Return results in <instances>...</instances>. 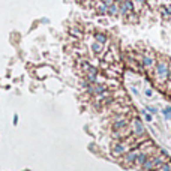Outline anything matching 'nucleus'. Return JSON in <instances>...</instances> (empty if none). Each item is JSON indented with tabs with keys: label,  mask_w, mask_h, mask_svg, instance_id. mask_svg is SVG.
<instances>
[{
	"label": "nucleus",
	"mask_w": 171,
	"mask_h": 171,
	"mask_svg": "<svg viewBox=\"0 0 171 171\" xmlns=\"http://www.w3.org/2000/svg\"><path fill=\"white\" fill-rule=\"evenodd\" d=\"M155 78H156V83L158 84H164L165 81H167V78H168V63H167V60L164 59H161L159 62H158L156 65H155Z\"/></svg>",
	"instance_id": "obj_1"
},
{
	"label": "nucleus",
	"mask_w": 171,
	"mask_h": 171,
	"mask_svg": "<svg viewBox=\"0 0 171 171\" xmlns=\"http://www.w3.org/2000/svg\"><path fill=\"white\" fill-rule=\"evenodd\" d=\"M140 63L143 65L146 69H152L155 65H156V60H155V56L152 54V53H149V51H146L144 54L141 56V60H140Z\"/></svg>",
	"instance_id": "obj_2"
},
{
	"label": "nucleus",
	"mask_w": 171,
	"mask_h": 171,
	"mask_svg": "<svg viewBox=\"0 0 171 171\" xmlns=\"http://www.w3.org/2000/svg\"><path fill=\"white\" fill-rule=\"evenodd\" d=\"M131 12H134L132 2H131V0H122V2L119 3V14L126 17V15L131 14Z\"/></svg>",
	"instance_id": "obj_3"
},
{
	"label": "nucleus",
	"mask_w": 171,
	"mask_h": 171,
	"mask_svg": "<svg viewBox=\"0 0 171 171\" xmlns=\"http://www.w3.org/2000/svg\"><path fill=\"white\" fill-rule=\"evenodd\" d=\"M128 126H129V119L125 117V119H120V120H114L113 125H111V129L119 131V129H123V128H128Z\"/></svg>",
	"instance_id": "obj_4"
},
{
	"label": "nucleus",
	"mask_w": 171,
	"mask_h": 171,
	"mask_svg": "<svg viewBox=\"0 0 171 171\" xmlns=\"http://www.w3.org/2000/svg\"><path fill=\"white\" fill-rule=\"evenodd\" d=\"M92 51H93L96 56L102 57V54H104V45L99 44V42H93V44H92Z\"/></svg>",
	"instance_id": "obj_5"
},
{
	"label": "nucleus",
	"mask_w": 171,
	"mask_h": 171,
	"mask_svg": "<svg viewBox=\"0 0 171 171\" xmlns=\"http://www.w3.org/2000/svg\"><path fill=\"white\" fill-rule=\"evenodd\" d=\"M107 14H108V15H111V17L119 15V3L114 2L113 5H110V6H108V11H107Z\"/></svg>",
	"instance_id": "obj_6"
},
{
	"label": "nucleus",
	"mask_w": 171,
	"mask_h": 171,
	"mask_svg": "<svg viewBox=\"0 0 171 171\" xmlns=\"http://www.w3.org/2000/svg\"><path fill=\"white\" fill-rule=\"evenodd\" d=\"M69 33H71L72 36L78 38V39H81V38H83V30H81V27H77V26H74V27H71Z\"/></svg>",
	"instance_id": "obj_7"
},
{
	"label": "nucleus",
	"mask_w": 171,
	"mask_h": 171,
	"mask_svg": "<svg viewBox=\"0 0 171 171\" xmlns=\"http://www.w3.org/2000/svg\"><path fill=\"white\" fill-rule=\"evenodd\" d=\"M107 11H108V6L104 5L102 2H99V3L96 5V12H98L99 15H105V14H107Z\"/></svg>",
	"instance_id": "obj_8"
},
{
	"label": "nucleus",
	"mask_w": 171,
	"mask_h": 171,
	"mask_svg": "<svg viewBox=\"0 0 171 171\" xmlns=\"http://www.w3.org/2000/svg\"><path fill=\"white\" fill-rule=\"evenodd\" d=\"M95 39H96V42H99V44H102V45L107 42V36H105L104 33H101V32L95 33Z\"/></svg>",
	"instance_id": "obj_9"
},
{
	"label": "nucleus",
	"mask_w": 171,
	"mask_h": 171,
	"mask_svg": "<svg viewBox=\"0 0 171 171\" xmlns=\"http://www.w3.org/2000/svg\"><path fill=\"white\" fill-rule=\"evenodd\" d=\"M161 15L167 20V18H170V14H168V11H167V8H161Z\"/></svg>",
	"instance_id": "obj_10"
},
{
	"label": "nucleus",
	"mask_w": 171,
	"mask_h": 171,
	"mask_svg": "<svg viewBox=\"0 0 171 171\" xmlns=\"http://www.w3.org/2000/svg\"><path fill=\"white\" fill-rule=\"evenodd\" d=\"M167 11H168V14L171 15V5H170V6H167Z\"/></svg>",
	"instance_id": "obj_11"
},
{
	"label": "nucleus",
	"mask_w": 171,
	"mask_h": 171,
	"mask_svg": "<svg viewBox=\"0 0 171 171\" xmlns=\"http://www.w3.org/2000/svg\"><path fill=\"white\" fill-rule=\"evenodd\" d=\"M77 2H80V3H83V2H84V0H77Z\"/></svg>",
	"instance_id": "obj_12"
}]
</instances>
